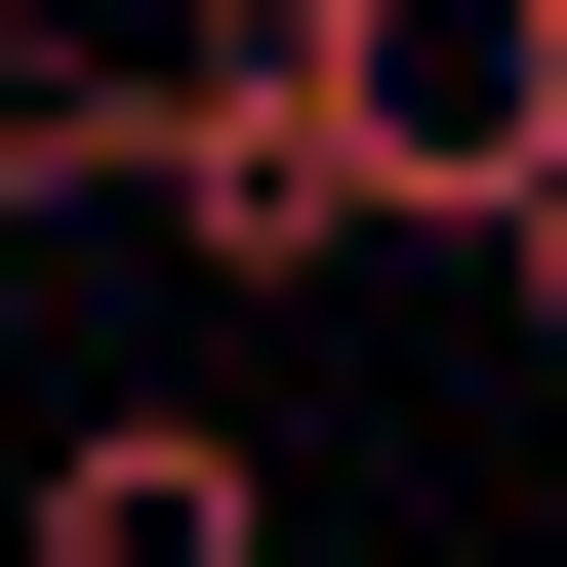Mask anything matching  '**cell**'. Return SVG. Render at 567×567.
Instances as JSON below:
<instances>
[{
    "instance_id": "3957f363",
    "label": "cell",
    "mask_w": 567,
    "mask_h": 567,
    "mask_svg": "<svg viewBox=\"0 0 567 567\" xmlns=\"http://www.w3.org/2000/svg\"><path fill=\"white\" fill-rule=\"evenodd\" d=\"M0 567H284V446H244V405H41Z\"/></svg>"
},
{
    "instance_id": "277c9868",
    "label": "cell",
    "mask_w": 567,
    "mask_h": 567,
    "mask_svg": "<svg viewBox=\"0 0 567 567\" xmlns=\"http://www.w3.org/2000/svg\"><path fill=\"white\" fill-rule=\"evenodd\" d=\"M41 203H122V82H41V41H0V284H41Z\"/></svg>"
},
{
    "instance_id": "7a4b0ae2",
    "label": "cell",
    "mask_w": 567,
    "mask_h": 567,
    "mask_svg": "<svg viewBox=\"0 0 567 567\" xmlns=\"http://www.w3.org/2000/svg\"><path fill=\"white\" fill-rule=\"evenodd\" d=\"M122 203H163L203 284H365V122H324V41H203V82H122Z\"/></svg>"
},
{
    "instance_id": "6da1fadb",
    "label": "cell",
    "mask_w": 567,
    "mask_h": 567,
    "mask_svg": "<svg viewBox=\"0 0 567 567\" xmlns=\"http://www.w3.org/2000/svg\"><path fill=\"white\" fill-rule=\"evenodd\" d=\"M324 122H365V244H527L567 203V0H284Z\"/></svg>"
},
{
    "instance_id": "5b68a950",
    "label": "cell",
    "mask_w": 567,
    "mask_h": 567,
    "mask_svg": "<svg viewBox=\"0 0 567 567\" xmlns=\"http://www.w3.org/2000/svg\"><path fill=\"white\" fill-rule=\"evenodd\" d=\"M486 284H527V324H567V203H527V244H486Z\"/></svg>"
}]
</instances>
